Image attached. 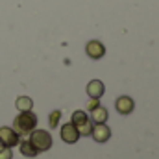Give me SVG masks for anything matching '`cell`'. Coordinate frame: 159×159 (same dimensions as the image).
I'll use <instances>...</instances> for the list:
<instances>
[{"label":"cell","mask_w":159,"mask_h":159,"mask_svg":"<svg viewBox=\"0 0 159 159\" xmlns=\"http://www.w3.org/2000/svg\"><path fill=\"white\" fill-rule=\"evenodd\" d=\"M37 126V117L32 111H20L15 120H13V129L19 135H28L30 131H34Z\"/></svg>","instance_id":"cell-1"},{"label":"cell","mask_w":159,"mask_h":159,"mask_svg":"<svg viewBox=\"0 0 159 159\" xmlns=\"http://www.w3.org/2000/svg\"><path fill=\"white\" fill-rule=\"evenodd\" d=\"M30 143L37 148V152H46L52 148V135L46 129H34L30 131Z\"/></svg>","instance_id":"cell-2"},{"label":"cell","mask_w":159,"mask_h":159,"mask_svg":"<svg viewBox=\"0 0 159 159\" xmlns=\"http://www.w3.org/2000/svg\"><path fill=\"white\" fill-rule=\"evenodd\" d=\"M0 141L6 148H13L20 143V135L13 129V128H0Z\"/></svg>","instance_id":"cell-3"},{"label":"cell","mask_w":159,"mask_h":159,"mask_svg":"<svg viewBox=\"0 0 159 159\" xmlns=\"http://www.w3.org/2000/svg\"><path fill=\"white\" fill-rule=\"evenodd\" d=\"M85 54H87L91 59H100V57H104V54H106V46H104L100 41L93 39L85 44Z\"/></svg>","instance_id":"cell-4"},{"label":"cell","mask_w":159,"mask_h":159,"mask_svg":"<svg viewBox=\"0 0 159 159\" xmlns=\"http://www.w3.org/2000/svg\"><path fill=\"white\" fill-rule=\"evenodd\" d=\"M61 139H63L65 143H69V144H74V143L80 139L78 129H76V126H74L72 122L61 126Z\"/></svg>","instance_id":"cell-5"},{"label":"cell","mask_w":159,"mask_h":159,"mask_svg":"<svg viewBox=\"0 0 159 159\" xmlns=\"http://www.w3.org/2000/svg\"><path fill=\"white\" fill-rule=\"evenodd\" d=\"M91 135H93V139H94L96 143H106V141H109V137H111V129H109L106 124H96V126H93Z\"/></svg>","instance_id":"cell-6"},{"label":"cell","mask_w":159,"mask_h":159,"mask_svg":"<svg viewBox=\"0 0 159 159\" xmlns=\"http://www.w3.org/2000/svg\"><path fill=\"white\" fill-rule=\"evenodd\" d=\"M115 107H117V111L120 115H129L133 111V107H135V102L129 96H119L117 102H115Z\"/></svg>","instance_id":"cell-7"},{"label":"cell","mask_w":159,"mask_h":159,"mask_svg":"<svg viewBox=\"0 0 159 159\" xmlns=\"http://www.w3.org/2000/svg\"><path fill=\"white\" fill-rule=\"evenodd\" d=\"M104 91H106V87H104V83L100 80H91L87 83V94H89V98H102Z\"/></svg>","instance_id":"cell-8"},{"label":"cell","mask_w":159,"mask_h":159,"mask_svg":"<svg viewBox=\"0 0 159 159\" xmlns=\"http://www.w3.org/2000/svg\"><path fill=\"white\" fill-rule=\"evenodd\" d=\"M106 120H107V109L106 107L98 106V107H94L91 111V122H94V124H106Z\"/></svg>","instance_id":"cell-9"},{"label":"cell","mask_w":159,"mask_h":159,"mask_svg":"<svg viewBox=\"0 0 159 159\" xmlns=\"http://www.w3.org/2000/svg\"><path fill=\"white\" fill-rule=\"evenodd\" d=\"M19 146H20V154L22 156H26V157H35L39 152H37V148L30 143V139H26V141H20L19 143Z\"/></svg>","instance_id":"cell-10"},{"label":"cell","mask_w":159,"mask_h":159,"mask_svg":"<svg viewBox=\"0 0 159 159\" xmlns=\"http://www.w3.org/2000/svg\"><path fill=\"white\" fill-rule=\"evenodd\" d=\"M15 106H17L19 111H32V107H34V100H32L30 96H19L17 102H15Z\"/></svg>","instance_id":"cell-11"},{"label":"cell","mask_w":159,"mask_h":159,"mask_svg":"<svg viewBox=\"0 0 159 159\" xmlns=\"http://www.w3.org/2000/svg\"><path fill=\"white\" fill-rule=\"evenodd\" d=\"M87 120H89L87 113H85V111H80V109H78V111H74V113H72V120H70V122L78 128V126H81V124H85Z\"/></svg>","instance_id":"cell-12"},{"label":"cell","mask_w":159,"mask_h":159,"mask_svg":"<svg viewBox=\"0 0 159 159\" xmlns=\"http://www.w3.org/2000/svg\"><path fill=\"white\" fill-rule=\"evenodd\" d=\"M59 119H61V111H59V109L52 111V113H50V117H48V124H50V128H57Z\"/></svg>","instance_id":"cell-13"},{"label":"cell","mask_w":159,"mask_h":159,"mask_svg":"<svg viewBox=\"0 0 159 159\" xmlns=\"http://www.w3.org/2000/svg\"><path fill=\"white\" fill-rule=\"evenodd\" d=\"M76 129H78V133H80V135H83V137H85V135H91V131H93V122H91V120H87L85 124L78 126Z\"/></svg>","instance_id":"cell-14"},{"label":"cell","mask_w":159,"mask_h":159,"mask_svg":"<svg viewBox=\"0 0 159 159\" xmlns=\"http://www.w3.org/2000/svg\"><path fill=\"white\" fill-rule=\"evenodd\" d=\"M11 157H13L11 148H6V146H4V148L0 150V159H11Z\"/></svg>","instance_id":"cell-15"},{"label":"cell","mask_w":159,"mask_h":159,"mask_svg":"<svg viewBox=\"0 0 159 159\" xmlns=\"http://www.w3.org/2000/svg\"><path fill=\"white\" fill-rule=\"evenodd\" d=\"M98 100H100V98H91V100H89V104H87V109H89V111H93L94 107H98V106H100V102H98Z\"/></svg>","instance_id":"cell-16"},{"label":"cell","mask_w":159,"mask_h":159,"mask_svg":"<svg viewBox=\"0 0 159 159\" xmlns=\"http://www.w3.org/2000/svg\"><path fill=\"white\" fill-rule=\"evenodd\" d=\"M2 148H4V144H2V141H0V150H2Z\"/></svg>","instance_id":"cell-17"}]
</instances>
